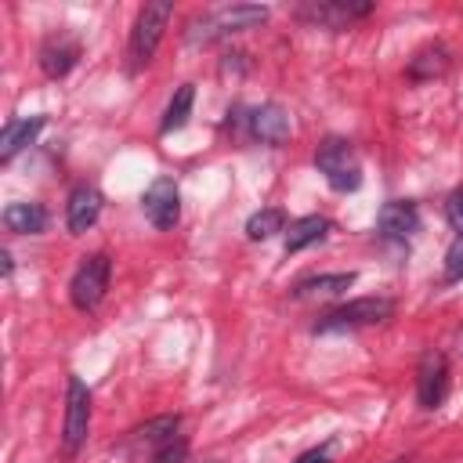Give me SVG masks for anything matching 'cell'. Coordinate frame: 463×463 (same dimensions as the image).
Masks as SVG:
<instances>
[{
	"mask_svg": "<svg viewBox=\"0 0 463 463\" xmlns=\"http://www.w3.org/2000/svg\"><path fill=\"white\" fill-rule=\"evenodd\" d=\"M449 398V358L441 351H423L416 365V402L420 409H438Z\"/></svg>",
	"mask_w": 463,
	"mask_h": 463,
	"instance_id": "cell-10",
	"label": "cell"
},
{
	"mask_svg": "<svg viewBox=\"0 0 463 463\" xmlns=\"http://www.w3.org/2000/svg\"><path fill=\"white\" fill-rule=\"evenodd\" d=\"M315 166L326 177V184L333 192H354L362 184V159L354 152V145L340 134H329L318 141L315 148Z\"/></svg>",
	"mask_w": 463,
	"mask_h": 463,
	"instance_id": "cell-4",
	"label": "cell"
},
{
	"mask_svg": "<svg viewBox=\"0 0 463 463\" xmlns=\"http://www.w3.org/2000/svg\"><path fill=\"white\" fill-rule=\"evenodd\" d=\"M47 127V116H18V119H11L4 130H0V163H11L22 148H29L36 137H40V130Z\"/></svg>",
	"mask_w": 463,
	"mask_h": 463,
	"instance_id": "cell-16",
	"label": "cell"
},
{
	"mask_svg": "<svg viewBox=\"0 0 463 463\" xmlns=\"http://www.w3.org/2000/svg\"><path fill=\"white\" fill-rule=\"evenodd\" d=\"M279 232H286V210L282 206H264V210L250 213V221H246V239H253V242H264Z\"/></svg>",
	"mask_w": 463,
	"mask_h": 463,
	"instance_id": "cell-21",
	"label": "cell"
},
{
	"mask_svg": "<svg viewBox=\"0 0 463 463\" xmlns=\"http://www.w3.org/2000/svg\"><path fill=\"white\" fill-rule=\"evenodd\" d=\"M456 351H459V354H463V329H459V333H456Z\"/></svg>",
	"mask_w": 463,
	"mask_h": 463,
	"instance_id": "cell-27",
	"label": "cell"
},
{
	"mask_svg": "<svg viewBox=\"0 0 463 463\" xmlns=\"http://www.w3.org/2000/svg\"><path fill=\"white\" fill-rule=\"evenodd\" d=\"M0 260H4V279H11V271H14V260H11V250H0Z\"/></svg>",
	"mask_w": 463,
	"mask_h": 463,
	"instance_id": "cell-26",
	"label": "cell"
},
{
	"mask_svg": "<svg viewBox=\"0 0 463 463\" xmlns=\"http://www.w3.org/2000/svg\"><path fill=\"white\" fill-rule=\"evenodd\" d=\"M232 134L246 137V141H257V145H286L289 134H293V123H289V112L275 101H264V105H253V109H235V116L228 112V123H224Z\"/></svg>",
	"mask_w": 463,
	"mask_h": 463,
	"instance_id": "cell-3",
	"label": "cell"
},
{
	"mask_svg": "<svg viewBox=\"0 0 463 463\" xmlns=\"http://www.w3.org/2000/svg\"><path fill=\"white\" fill-rule=\"evenodd\" d=\"M177 430H181V416H177V412L152 416V420L137 423V427L127 434V449H130V452H148V456H152L159 445L174 441V438H177Z\"/></svg>",
	"mask_w": 463,
	"mask_h": 463,
	"instance_id": "cell-13",
	"label": "cell"
},
{
	"mask_svg": "<svg viewBox=\"0 0 463 463\" xmlns=\"http://www.w3.org/2000/svg\"><path fill=\"white\" fill-rule=\"evenodd\" d=\"M268 14H271L268 4H224V7H213L206 14H195L184 25V43L188 47H210L217 40H228L235 33L264 25Z\"/></svg>",
	"mask_w": 463,
	"mask_h": 463,
	"instance_id": "cell-1",
	"label": "cell"
},
{
	"mask_svg": "<svg viewBox=\"0 0 463 463\" xmlns=\"http://www.w3.org/2000/svg\"><path fill=\"white\" fill-rule=\"evenodd\" d=\"M152 463H184L188 459V438H174V441H166V445H159L152 456H148Z\"/></svg>",
	"mask_w": 463,
	"mask_h": 463,
	"instance_id": "cell-23",
	"label": "cell"
},
{
	"mask_svg": "<svg viewBox=\"0 0 463 463\" xmlns=\"http://www.w3.org/2000/svg\"><path fill=\"white\" fill-rule=\"evenodd\" d=\"M109 279H112L109 253L105 250L87 253L80 260V268L72 271V279H69V300H72V307L76 311H94L105 300V293H109Z\"/></svg>",
	"mask_w": 463,
	"mask_h": 463,
	"instance_id": "cell-6",
	"label": "cell"
},
{
	"mask_svg": "<svg viewBox=\"0 0 463 463\" xmlns=\"http://www.w3.org/2000/svg\"><path fill=\"white\" fill-rule=\"evenodd\" d=\"M192 105H195V83H181V87L174 90V98L166 101V112H163V119H159V134L166 137V134L181 130V127L188 123V116H192Z\"/></svg>",
	"mask_w": 463,
	"mask_h": 463,
	"instance_id": "cell-20",
	"label": "cell"
},
{
	"mask_svg": "<svg viewBox=\"0 0 463 463\" xmlns=\"http://www.w3.org/2000/svg\"><path fill=\"white\" fill-rule=\"evenodd\" d=\"M373 11H376L373 0H304L293 7V14L315 29H351Z\"/></svg>",
	"mask_w": 463,
	"mask_h": 463,
	"instance_id": "cell-7",
	"label": "cell"
},
{
	"mask_svg": "<svg viewBox=\"0 0 463 463\" xmlns=\"http://www.w3.org/2000/svg\"><path fill=\"white\" fill-rule=\"evenodd\" d=\"M445 282H463V235H456L445 250V271H441Z\"/></svg>",
	"mask_w": 463,
	"mask_h": 463,
	"instance_id": "cell-22",
	"label": "cell"
},
{
	"mask_svg": "<svg viewBox=\"0 0 463 463\" xmlns=\"http://www.w3.org/2000/svg\"><path fill=\"white\" fill-rule=\"evenodd\" d=\"M394 315V300L391 297H358V300H347L333 311H326L311 333H344V329H365V326H376V322H387Z\"/></svg>",
	"mask_w": 463,
	"mask_h": 463,
	"instance_id": "cell-5",
	"label": "cell"
},
{
	"mask_svg": "<svg viewBox=\"0 0 463 463\" xmlns=\"http://www.w3.org/2000/svg\"><path fill=\"white\" fill-rule=\"evenodd\" d=\"M376 232L387 242H405L420 232V206L412 199H387L376 213Z\"/></svg>",
	"mask_w": 463,
	"mask_h": 463,
	"instance_id": "cell-12",
	"label": "cell"
},
{
	"mask_svg": "<svg viewBox=\"0 0 463 463\" xmlns=\"http://www.w3.org/2000/svg\"><path fill=\"white\" fill-rule=\"evenodd\" d=\"M101 206H105V199H101V192L90 181L72 184L69 199H65V228H69V235L90 232L98 224V217H101Z\"/></svg>",
	"mask_w": 463,
	"mask_h": 463,
	"instance_id": "cell-11",
	"label": "cell"
},
{
	"mask_svg": "<svg viewBox=\"0 0 463 463\" xmlns=\"http://www.w3.org/2000/svg\"><path fill=\"white\" fill-rule=\"evenodd\" d=\"M47 210L40 203H7L4 206V228L11 235H40L47 228Z\"/></svg>",
	"mask_w": 463,
	"mask_h": 463,
	"instance_id": "cell-18",
	"label": "cell"
},
{
	"mask_svg": "<svg viewBox=\"0 0 463 463\" xmlns=\"http://www.w3.org/2000/svg\"><path fill=\"white\" fill-rule=\"evenodd\" d=\"M449 69H452V51H449L445 43H427V47H420V51L409 58L405 80H412V83H430V80L445 76Z\"/></svg>",
	"mask_w": 463,
	"mask_h": 463,
	"instance_id": "cell-15",
	"label": "cell"
},
{
	"mask_svg": "<svg viewBox=\"0 0 463 463\" xmlns=\"http://www.w3.org/2000/svg\"><path fill=\"white\" fill-rule=\"evenodd\" d=\"M141 213L152 228L159 232H170L177 221H181V192H177V181L174 177H156L145 195H141Z\"/></svg>",
	"mask_w": 463,
	"mask_h": 463,
	"instance_id": "cell-9",
	"label": "cell"
},
{
	"mask_svg": "<svg viewBox=\"0 0 463 463\" xmlns=\"http://www.w3.org/2000/svg\"><path fill=\"white\" fill-rule=\"evenodd\" d=\"M90 430V387L80 376H69L65 383V423H61V452L72 459Z\"/></svg>",
	"mask_w": 463,
	"mask_h": 463,
	"instance_id": "cell-8",
	"label": "cell"
},
{
	"mask_svg": "<svg viewBox=\"0 0 463 463\" xmlns=\"http://www.w3.org/2000/svg\"><path fill=\"white\" fill-rule=\"evenodd\" d=\"M76 61H80V40H72V36H65V33L43 40V47H40V69H43L47 80L69 76V72L76 69Z\"/></svg>",
	"mask_w": 463,
	"mask_h": 463,
	"instance_id": "cell-14",
	"label": "cell"
},
{
	"mask_svg": "<svg viewBox=\"0 0 463 463\" xmlns=\"http://www.w3.org/2000/svg\"><path fill=\"white\" fill-rule=\"evenodd\" d=\"M329 232H333V221L322 217V213L297 217V221H289V228H286V253H300V250L322 242Z\"/></svg>",
	"mask_w": 463,
	"mask_h": 463,
	"instance_id": "cell-17",
	"label": "cell"
},
{
	"mask_svg": "<svg viewBox=\"0 0 463 463\" xmlns=\"http://www.w3.org/2000/svg\"><path fill=\"white\" fill-rule=\"evenodd\" d=\"M354 271H326V275H311V279H300L293 286V297L297 300H307V297H340L354 286Z\"/></svg>",
	"mask_w": 463,
	"mask_h": 463,
	"instance_id": "cell-19",
	"label": "cell"
},
{
	"mask_svg": "<svg viewBox=\"0 0 463 463\" xmlns=\"http://www.w3.org/2000/svg\"><path fill=\"white\" fill-rule=\"evenodd\" d=\"M329 452H333V438L322 441V445H315V449H307V452H300L293 463H329Z\"/></svg>",
	"mask_w": 463,
	"mask_h": 463,
	"instance_id": "cell-25",
	"label": "cell"
},
{
	"mask_svg": "<svg viewBox=\"0 0 463 463\" xmlns=\"http://www.w3.org/2000/svg\"><path fill=\"white\" fill-rule=\"evenodd\" d=\"M391 463H412V456H398V459H391Z\"/></svg>",
	"mask_w": 463,
	"mask_h": 463,
	"instance_id": "cell-28",
	"label": "cell"
},
{
	"mask_svg": "<svg viewBox=\"0 0 463 463\" xmlns=\"http://www.w3.org/2000/svg\"><path fill=\"white\" fill-rule=\"evenodd\" d=\"M445 221L456 235H463V188H456L449 199H445Z\"/></svg>",
	"mask_w": 463,
	"mask_h": 463,
	"instance_id": "cell-24",
	"label": "cell"
},
{
	"mask_svg": "<svg viewBox=\"0 0 463 463\" xmlns=\"http://www.w3.org/2000/svg\"><path fill=\"white\" fill-rule=\"evenodd\" d=\"M174 18V4L170 0H156V4H145L134 18V29H130V40H127V72L137 76L141 69L152 65L156 51H159V40L166 33Z\"/></svg>",
	"mask_w": 463,
	"mask_h": 463,
	"instance_id": "cell-2",
	"label": "cell"
}]
</instances>
